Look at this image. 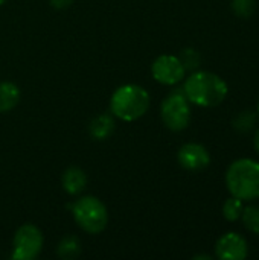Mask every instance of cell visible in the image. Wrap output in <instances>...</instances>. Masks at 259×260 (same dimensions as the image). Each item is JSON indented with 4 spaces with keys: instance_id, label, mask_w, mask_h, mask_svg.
I'll return each instance as SVG.
<instances>
[{
    "instance_id": "6da1fadb",
    "label": "cell",
    "mask_w": 259,
    "mask_h": 260,
    "mask_svg": "<svg viewBox=\"0 0 259 260\" xmlns=\"http://www.w3.org/2000/svg\"><path fill=\"white\" fill-rule=\"evenodd\" d=\"M183 93L191 104L203 108H212L224 102L229 87L220 75L208 70H197L186 78Z\"/></svg>"
},
{
    "instance_id": "7a4b0ae2",
    "label": "cell",
    "mask_w": 259,
    "mask_h": 260,
    "mask_svg": "<svg viewBox=\"0 0 259 260\" xmlns=\"http://www.w3.org/2000/svg\"><path fill=\"white\" fill-rule=\"evenodd\" d=\"M226 187L229 193L244 203L259 200V161L253 158H238L226 171Z\"/></svg>"
},
{
    "instance_id": "3957f363",
    "label": "cell",
    "mask_w": 259,
    "mask_h": 260,
    "mask_svg": "<svg viewBox=\"0 0 259 260\" xmlns=\"http://www.w3.org/2000/svg\"><path fill=\"white\" fill-rule=\"evenodd\" d=\"M150 108L148 91L136 84H125L114 90L110 99L113 116L125 122H134L145 116Z\"/></svg>"
},
{
    "instance_id": "277c9868",
    "label": "cell",
    "mask_w": 259,
    "mask_h": 260,
    "mask_svg": "<svg viewBox=\"0 0 259 260\" xmlns=\"http://www.w3.org/2000/svg\"><path fill=\"white\" fill-rule=\"evenodd\" d=\"M72 215L79 229L89 235H99L108 224V212L104 203L92 195L82 197L72 204Z\"/></svg>"
},
{
    "instance_id": "5b68a950",
    "label": "cell",
    "mask_w": 259,
    "mask_h": 260,
    "mask_svg": "<svg viewBox=\"0 0 259 260\" xmlns=\"http://www.w3.org/2000/svg\"><path fill=\"white\" fill-rule=\"evenodd\" d=\"M160 116L165 126L174 133L188 128L191 122V107L183 91H172L166 96L160 107Z\"/></svg>"
},
{
    "instance_id": "8992f818",
    "label": "cell",
    "mask_w": 259,
    "mask_h": 260,
    "mask_svg": "<svg viewBox=\"0 0 259 260\" xmlns=\"http://www.w3.org/2000/svg\"><path fill=\"white\" fill-rule=\"evenodd\" d=\"M41 248H43L41 230L34 224H24L15 232L11 259L34 260L41 253Z\"/></svg>"
},
{
    "instance_id": "52a82bcc",
    "label": "cell",
    "mask_w": 259,
    "mask_h": 260,
    "mask_svg": "<svg viewBox=\"0 0 259 260\" xmlns=\"http://www.w3.org/2000/svg\"><path fill=\"white\" fill-rule=\"evenodd\" d=\"M153 78L162 85H177L185 79L186 69L176 55H160L151 66Z\"/></svg>"
},
{
    "instance_id": "ba28073f",
    "label": "cell",
    "mask_w": 259,
    "mask_h": 260,
    "mask_svg": "<svg viewBox=\"0 0 259 260\" xmlns=\"http://www.w3.org/2000/svg\"><path fill=\"white\" fill-rule=\"evenodd\" d=\"M215 256L220 260H244L249 256V244L237 232H227L215 244Z\"/></svg>"
},
{
    "instance_id": "9c48e42d",
    "label": "cell",
    "mask_w": 259,
    "mask_h": 260,
    "mask_svg": "<svg viewBox=\"0 0 259 260\" xmlns=\"http://www.w3.org/2000/svg\"><path fill=\"white\" fill-rule=\"evenodd\" d=\"M179 165L191 172H198L211 165L209 151L200 143H185L177 154Z\"/></svg>"
},
{
    "instance_id": "30bf717a",
    "label": "cell",
    "mask_w": 259,
    "mask_h": 260,
    "mask_svg": "<svg viewBox=\"0 0 259 260\" xmlns=\"http://www.w3.org/2000/svg\"><path fill=\"white\" fill-rule=\"evenodd\" d=\"M61 183H63V189L69 195H78V193H81L85 189L87 175H85V172L81 168L70 166V168H67L63 172Z\"/></svg>"
},
{
    "instance_id": "8fae6325",
    "label": "cell",
    "mask_w": 259,
    "mask_h": 260,
    "mask_svg": "<svg viewBox=\"0 0 259 260\" xmlns=\"http://www.w3.org/2000/svg\"><path fill=\"white\" fill-rule=\"evenodd\" d=\"M113 129H114V120L110 114H99L89 125V133L95 140L108 139Z\"/></svg>"
},
{
    "instance_id": "7c38bea8",
    "label": "cell",
    "mask_w": 259,
    "mask_h": 260,
    "mask_svg": "<svg viewBox=\"0 0 259 260\" xmlns=\"http://www.w3.org/2000/svg\"><path fill=\"white\" fill-rule=\"evenodd\" d=\"M20 102V90L14 82H0V113H8Z\"/></svg>"
},
{
    "instance_id": "4fadbf2b",
    "label": "cell",
    "mask_w": 259,
    "mask_h": 260,
    "mask_svg": "<svg viewBox=\"0 0 259 260\" xmlns=\"http://www.w3.org/2000/svg\"><path fill=\"white\" fill-rule=\"evenodd\" d=\"M79 253H81V244L72 235L63 238L58 244V248H56V254L60 259H76L79 256Z\"/></svg>"
},
{
    "instance_id": "5bb4252c",
    "label": "cell",
    "mask_w": 259,
    "mask_h": 260,
    "mask_svg": "<svg viewBox=\"0 0 259 260\" xmlns=\"http://www.w3.org/2000/svg\"><path fill=\"white\" fill-rule=\"evenodd\" d=\"M243 210H244V201H241L240 198H235V197H231L229 200L224 201L223 204V216L226 221L229 222H237L241 219V215H243Z\"/></svg>"
},
{
    "instance_id": "9a60e30c",
    "label": "cell",
    "mask_w": 259,
    "mask_h": 260,
    "mask_svg": "<svg viewBox=\"0 0 259 260\" xmlns=\"http://www.w3.org/2000/svg\"><path fill=\"white\" fill-rule=\"evenodd\" d=\"M241 221L250 233L259 235V206L252 204V206L244 207L243 215H241Z\"/></svg>"
},
{
    "instance_id": "2e32d148",
    "label": "cell",
    "mask_w": 259,
    "mask_h": 260,
    "mask_svg": "<svg viewBox=\"0 0 259 260\" xmlns=\"http://www.w3.org/2000/svg\"><path fill=\"white\" fill-rule=\"evenodd\" d=\"M179 58H180V61H182V64H183V67H185L186 70H195V69H198L200 64H202V56H200V53H198L195 49H192V47L183 49V50L180 52Z\"/></svg>"
},
{
    "instance_id": "e0dca14e",
    "label": "cell",
    "mask_w": 259,
    "mask_h": 260,
    "mask_svg": "<svg viewBox=\"0 0 259 260\" xmlns=\"http://www.w3.org/2000/svg\"><path fill=\"white\" fill-rule=\"evenodd\" d=\"M232 11L240 18H249L255 12L256 2L255 0H232L231 2Z\"/></svg>"
},
{
    "instance_id": "ac0fdd59",
    "label": "cell",
    "mask_w": 259,
    "mask_h": 260,
    "mask_svg": "<svg viewBox=\"0 0 259 260\" xmlns=\"http://www.w3.org/2000/svg\"><path fill=\"white\" fill-rule=\"evenodd\" d=\"M255 122H256V117L253 111H243L234 119V128L240 133H247L253 128Z\"/></svg>"
},
{
    "instance_id": "d6986e66",
    "label": "cell",
    "mask_w": 259,
    "mask_h": 260,
    "mask_svg": "<svg viewBox=\"0 0 259 260\" xmlns=\"http://www.w3.org/2000/svg\"><path fill=\"white\" fill-rule=\"evenodd\" d=\"M73 3V0H50V5L55 9H66Z\"/></svg>"
},
{
    "instance_id": "ffe728a7",
    "label": "cell",
    "mask_w": 259,
    "mask_h": 260,
    "mask_svg": "<svg viewBox=\"0 0 259 260\" xmlns=\"http://www.w3.org/2000/svg\"><path fill=\"white\" fill-rule=\"evenodd\" d=\"M253 146H255V151L259 154V128L256 129L255 136H253Z\"/></svg>"
},
{
    "instance_id": "44dd1931",
    "label": "cell",
    "mask_w": 259,
    "mask_h": 260,
    "mask_svg": "<svg viewBox=\"0 0 259 260\" xmlns=\"http://www.w3.org/2000/svg\"><path fill=\"white\" fill-rule=\"evenodd\" d=\"M195 259H211V256H195Z\"/></svg>"
},
{
    "instance_id": "7402d4cb",
    "label": "cell",
    "mask_w": 259,
    "mask_h": 260,
    "mask_svg": "<svg viewBox=\"0 0 259 260\" xmlns=\"http://www.w3.org/2000/svg\"><path fill=\"white\" fill-rule=\"evenodd\" d=\"M5 2H6V0H0V6H2V5H5Z\"/></svg>"
},
{
    "instance_id": "603a6c76",
    "label": "cell",
    "mask_w": 259,
    "mask_h": 260,
    "mask_svg": "<svg viewBox=\"0 0 259 260\" xmlns=\"http://www.w3.org/2000/svg\"><path fill=\"white\" fill-rule=\"evenodd\" d=\"M258 114H259V101H258Z\"/></svg>"
}]
</instances>
